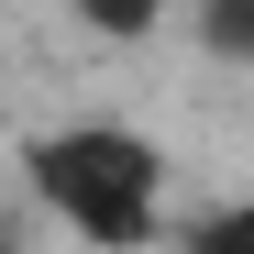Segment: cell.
I'll use <instances>...</instances> for the list:
<instances>
[{"label": "cell", "instance_id": "6da1fadb", "mask_svg": "<svg viewBox=\"0 0 254 254\" xmlns=\"http://www.w3.org/2000/svg\"><path fill=\"white\" fill-rule=\"evenodd\" d=\"M22 188L56 210V221L89 254H144L166 232V144L133 122H56V133L22 144Z\"/></svg>", "mask_w": 254, "mask_h": 254}, {"label": "cell", "instance_id": "7a4b0ae2", "mask_svg": "<svg viewBox=\"0 0 254 254\" xmlns=\"http://www.w3.org/2000/svg\"><path fill=\"white\" fill-rule=\"evenodd\" d=\"M177 254H254V188L221 199V210H199V221L177 232Z\"/></svg>", "mask_w": 254, "mask_h": 254}, {"label": "cell", "instance_id": "3957f363", "mask_svg": "<svg viewBox=\"0 0 254 254\" xmlns=\"http://www.w3.org/2000/svg\"><path fill=\"white\" fill-rule=\"evenodd\" d=\"M199 45L232 56V66H254V0H210V11H199Z\"/></svg>", "mask_w": 254, "mask_h": 254}]
</instances>
